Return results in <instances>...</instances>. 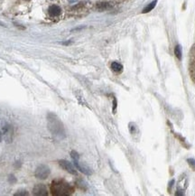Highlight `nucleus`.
<instances>
[{
  "instance_id": "1",
  "label": "nucleus",
  "mask_w": 195,
  "mask_h": 196,
  "mask_svg": "<svg viewBox=\"0 0 195 196\" xmlns=\"http://www.w3.org/2000/svg\"><path fill=\"white\" fill-rule=\"evenodd\" d=\"M47 121H48V129L52 136H54L59 139H63L65 137L63 124L55 114L49 113L47 115Z\"/></svg>"
},
{
  "instance_id": "2",
  "label": "nucleus",
  "mask_w": 195,
  "mask_h": 196,
  "mask_svg": "<svg viewBox=\"0 0 195 196\" xmlns=\"http://www.w3.org/2000/svg\"><path fill=\"white\" fill-rule=\"evenodd\" d=\"M51 191L53 195H70L72 193V187L63 180H55L51 185Z\"/></svg>"
},
{
  "instance_id": "3",
  "label": "nucleus",
  "mask_w": 195,
  "mask_h": 196,
  "mask_svg": "<svg viewBox=\"0 0 195 196\" xmlns=\"http://www.w3.org/2000/svg\"><path fill=\"white\" fill-rule=\"evenodd\" d=\"M51 170L48 165H40L36 167L35 171V176L40 180H45L49 176Z\"/></svg>"
},
{
  "instance_id": "4",
  "label": "nucleus",
  "mask_w": 195,
  "mask_h": 196,
  "mask_svg": "<svg viewBox=\"0 0 195 196\" xmlns=\"http://www.w3.org/2000/svg\"><path fill=\"white\" fill-rule=\"evenodd\" d=\"M59 165L60 166L62 167L63 169H64L65 171H67L68 173L71 174H77V171L75 170L74 166L71 165V162L62 159V160H59Z\"/></svg>"
},
{
  "instance_id": "5",
  "label": "nucleus",
  "mask_w": 195,
  "mask_h": 196,
  "mask_svg": "<svg viewBox=\"0 0 195 196\" xmlns=\"http://www.w3.org/2000/svg\"><path fill=\"white\" fill-rule=\"evenodd\" d=\"M33 193L37 196H46L48 195V191L43 184H37L33 187Z\"/></svg>"
},
{
  "instance_id": "6",
  "label": "nucleus",
  "mask_w": 195,
  "mask_h": 196,
  "mask_svg": "<svg viewBox=\"0 0 195 196\" xmlns=\"http://www.w3.org/2000/svg\"><path fill=\"white\" fill-rule=\"evenodd\" d=\"M73 162H74V165H75V166L78 168V170H79L80 172L83 173V174H86V175H91L92 171H91V169H90V167H88V166L85 165L80 164V163H79V159H77V160H73Z\"/></svg>"
},
{
  "instance_id": "7",
  "label": "nucleus",
  "mask_w": 195,
  "mask_h": 196,
  "mask_svg": "<svg viewBox=\"0 0 195 196\" xmlns=\"http://www.w3.org/2000/svg\"><path fill=\"white\" fill-rule=\"evenodd\" d=\"M60 12H62V9H60V6L56 5H51L48 9V13L51 16H58L60 14Z\"/></svg>"
},
{
  "instance_id": "8",
  "label": "nucleus",
  "mask_w": 195,
  "mask_h": 196,
  "mask_svg": "<svg viewBox=\"0 0 195 196\" xmlns=\"http://www.w3.org/2000/svg\"><path fill=\"white\" fill-rule=\"evenodd\" d=\"M111 7V5L109 3L107 2H100L99 4H97V9L99 11H104V10H107Z\"/></svg>"
},
{
  "instance_id": "9",
  "label": "nucleus",
  "mask_w": 195,
  "mask_h": 196,
  "mask_svg": "<svg viewBox=\"0 0 195 196\" xmlns=\"http://www.w3.org/2000/svg\"><path fill=\"white\" fill-rule=\"evenodd\" d=\"M111 69L113 71L115 72H121L123 70V66L122 64H120L119 63H117V62H113L111 63Z\"/></svg>"
},
{
  "instance_id": "10",
  "label": "nucleus",
  "mask_w": 195,
  "mask_h": 196,
  "mask_svg": "<svg viewBox=\"0 0 195 196\" xmlns=\"http://www.w3.org/2000/svg\"><path fill=\"white\" fill-rule=\"evenodd\" d=\"M156 3H157V0H154L153 2H151L150 4H148V5L145 6V7L143 9L142 13H144V14H145V13H148V12L152 11L154 7H156Z\"/></svg>"
},
{
  "instance_id": "11",
  "label": "nucleus",
  "mask_w": 195,
  "mask_h": 196,
  "mask_svg": "<svg viewBox=\"0 0 195 196\" xmlns=\"http://www.w3.org/2000/svg\"><path fill=\"white\" fill-rule=\"evenodd\" d=\"M174 54H175V56L179 60H181V46L179 44L176 45L175 48H174Z\"/></svg>"
},
{
  "instance_id": "12",
  "label": "nucleus",
  "mask_w": 195,
  "mask_h": 196,
  "mask_svg": "<svg viewBox=\"0 0 195 196\" xmlns=\"http://www.w3.org/2000/svg\"><path fill=\"white\" fill-rule=\"evenodd\" d=\"M71 158L73 160H77V159H79V154L76 152V151H71Z\"/></svg>"
},
{
  "instance_id": "13",
  "label": "nucleus",
  "mask_w": 195,
  "mask_h": 196,
  "mask_svg": "<svg viewBox=\"0 0 195 196\" xmlns=\"http://www.w3.org/2000/svg\"><path fill=\"white\" fill-rule=\"evenodd\" d=\"M15 195L16 196H17V195H28V193H27V191L21 190V191H18L17 193H16Z\"/></svg>"
},
{
  "instance_id": "14",
  "label": "nucleus",
  "mask_w": 195,
  "mask_h": 196,
  "mask_svg": "<svg viewBox=\"0 0 195 196\" xmlns=\"http://www.w3.org/2000/svg\"><path fill=\"white\" fill-rule=\"evenodd\" d=\"M187 162L189 163L190 165H192V167H195V160H194V159L190 158V159H188V160H187Z\"/></svg>"
},
{
  "instance_id": "15",
  "label": "nucleus",
  "mask_w": 195,
  "mask_h": 196,
  "mask_svg": "<svg viewBox=\"0 0 195 196\" xmlns=\"http://www.w3.org/2000/svg\"><path fill=\"white\" fill-rule=\"evenodd\" d=\"M116 107H117V100H116V99H114V106H113V113H115V110H116Z\"/></svg>"
},
{
  "instance_id": "16",
  "label": "nucleus",
  "mask_w": 195,
  "mask_h": 196,
  "mask_svg": "<svg viewBox=\"0 0 195 196\" xmlns=\"http://www.w3.org/2000/svg\"><path fill=\"white\" fill-rule=\"evenodd\" d=\"M68 1H69L70 3H75V2L78 1V0H68Z\"/></svg>"
},
{
  "instance_id": "17",
  "label": "nucleus",
  "mask_w": 195,
  "mask_h": 196,
  "mask_svg": "<svg viewBox=\"0 0 195 196\" xmlns=\"http://www.w3.org/2000/svg\"><path fill=\"white\" fill-rule=\"evenodd\" d=\"M0 26H5V24H4L1 21H0Z\"/></svg>"
},
{
  "instance_id": "18",
  "label": "nucleus",
  "mask_w": 195,
  "mask_h": 196,
  "mask_svg": "<svg viewBox=\"0 0 195 196\" xmlns=\"http://www.w3.org/2000/svg\"><path fill=\"white\" fill-rule=\"evenodd\" d=\"M0 141H1V136H0Z\"/></svg>"
},
{
  "instance_id": "19",
  "label": "nucleus",
  "mask_w": 195,
  "mask_h": 196,
  "mask_svg": "<svg viewBox=\"0 0 195 196\" xmlns=\"http://www.w3.org/2000/svg\"><path fill=\"white\" fill-rule=\"evenodd\" d=\"M26 1H29V0H26Z\"/></svg>"
}]
</instances>
